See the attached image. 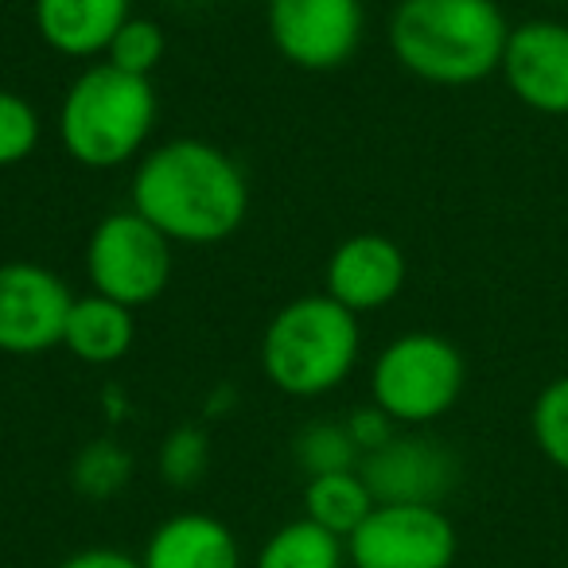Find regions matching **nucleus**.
I'll return each instance as SVG.
<instances>
[{"label":"nucleus","mask_w":568,"mask_h":568,"mask_svg":"<svg viewBox=\"0 0 568 568\" xmlns=\"http://www.w3.org/2000/svg\"><path fill=\"white\" fill-rule=\"evenodd\" d=\"M156 90L105 59L87 63L59 102V144L74 164L90 172L136 164L156 133Z\"/></svg>","instance_id":"obj_3"},{"label":"nucleus","mask_w":568,"mask_h":568,"mask_svg":"<svg viewBox=\"0 0 568 568\" xmlns=\"http://www.w3.org/2000/svg\"><path fill=\"white\" fill-rule=\"evenodd\" d=\"M405 276H409V261L402 245L386 234L363 230L343 237L332 250L324 265V293L355 316H371L402 296Z\"/></svg>","instance_id":"obj_12"},{"label":"nucleus","mask_w":568,"mask_h":568,"mask_svg":"<svg viewBox=\"0 0 568 568\" xmlns=\"http://www.w3.org/2000/svg\"><path fill=\"white\" fill-rule=\"evenodd\" d=\"M172 4H199V0H172Z\"/></svg>","instance_id":"obj_27"},{"label":"nucleus","mask_w":568,"mask_h":568,"mask_svg":"<svg viewBox=\"0 0 568 568\" xmlns=\"http://www.w3.org/2000/svg\"><path fill=\"white\" fill-rule=\"evenodd\" d=\"M74 293L55 268L40 261L0 265V355H48L63 347L67 312Z\"/></svg>","instance_id":"obj_9"},{"label":"nucleus","mask_w":568,"mask_h":568,"mask_svg":"<svg viewBox=\"0 0 568 568\" xmlns=\"http://www.w3.org/2000/svg\"><path fill=\"white\" fill-rule=\"evenodd\" d=\"M386 40L402 71L456 90L498 74L510 20L498 0H397Z\"/></svg>","instance_id":"obj_2"},{"label":"nucleus","mask_w":568,"mask_h":568,"mask_svg":"<svg viewBox=\"0 0 568 568\" xmlns=\"http://www.w3.org/2000/svg\"><path fill=\"white\" fill-rule=\"evenodd\" d=\"M343 425H347L351 440H355V448L363 452V456L378 452L382 444H389L397 433H402V428H397L374 402L363 405V409H355V413H347V417H343Z\"/></svg>","instance_id":"obj_24"},{"label":"nucleus","mask_w":568,"mask_h":568,"mask_svg":"<svg viewBox=\"0 0 568 568\" xmlns=\"http://www.w3.org/2000/svg\"><path fill=\"white\" fill-rule=\"evenodd\" d=\"M129 211L160 230L172 245H219L250 214V183L226 149L203 136H172L136 160Z\"/></svg>","instance_id":"obj_1"},{"label":"nucleus","mask_w":568,"mask_h":568,"mask_svg":"<svg viewBox=\"0 0 568 568\" xmlns=\"http://www.w3.org/2000/svg\"><path fill=\"white\" fill-rule=\"evenodd\" d=\"M358 475L374 503H425L440 506L459 483V459L444 440L425 433H397L378 452L363 456Z\"/></svg>","instance_id":"obj_10"},{"label":"nucleus","mask_w":568,"mask_h":568,"mask_svg":"<svg viewBox=\"0 0 568 568\" xmlns=\"http://www.w3.org/2000/svg\"><path fill=\"white\" fill-rule=\"evenodd\" d=\"M43 141V118L24 94L0 87V168H17L36 156Z\"/></svg>","instance_id":"obj_23"},{"label":"nucleus","mask_w":568,"mask_h":568,"mask_svg":"<svg viewBox=\"0 0 568 568\" xmlns=\"http://www.w3.org/2000/svg\"><path fill=\"white\" fill-rule=\"evenodd\" d=\"M537 4H568V0H537Z\"/></svg>","instance_id":"obj_26"},{"label":"nucleus","mask_w":568,"mask_h":568,"mask_svg":"<svg viewBox=\"0 0 568 568\" xmlns=\"http://www.w3.org/2000/svg\"><path fill=\"white\" fill-rule=\"evenodd\" d=\"M510 94L545 118H568V24L565 20H521L498 67Z\"/></svg>","instance_id":"obj_11"},{"label":"nucleus","mask_w":568,"mask_h":568,"mask_svg":"<svg viewBox=\"0 0 568 568\" xmlns=\"http://www.w3.org/2000/svg\"><path fill=\"white\" fill-rule=\"evenodd\" d=\"M156 471L168 487L187 490L195 483H203V475L211 471V436L199 425H180L164 436L156 456Z\"/></svg>","instance_id":"obj_22"},{"label":"nucleus","mask_w":568,"mask_h":568,"mask_svg":"<svg viewBox=\"0 0 568 568\" xmlns=\"http://www.w3.org/2000/svg\"><path fill=\"white\" fill-rule=\"evenodd\" d=\"M129 17L133 0H32L43 48L74 63H98Z\"/></svg>","instance_id":"obj_13"},{"label":"nucleus","mask_w":568,"mask_h":568,"mask_svg":"<svg viewBox=\"0 0 568 568\" xmlns=\"http://www.w3.org/2000/svg\"><path fill=\"white\" fill-rule=\"evenodd\" d=\"M265 28L284 63L312 74L347 67L366 40L363 0H265Z\"/></svg>","instance_id":"obj_8"},{"label":"nucleus","mask_w":568,"mask_h":568,"mask_svg":"<svg viewBox=\"0 0 568 568\" xmlns=\"http://www.w3.org/2000/svg\"><path fill=\"white\" fill-rule=\"evenodd\" d=\"M172 250L175 245L136 211L105 214L90 230L87 253H82L90 293L105 296L129 312L149 308L164 296L168 281H172Z\"/></svg>","instance_id":"obj_6"},{"label":"nucleus","mask_w":568,"mask_h":568,"mask_svg":"<svg viewBox=\"0 0 568 568\" xmlns=\"http://www.w3.org/2000/svg\"><path fill=\"white\" fill-rule=\"evenodd\" d=\"M293 459L308 479H316V475L332 471H355L363 464V452L355 448L343 420H312L296 433Z\"/></svg>","instance_id":"obj_18"},{"label":"nucleus","mask_w":568,"mask_h":568,"mask_svg":"<svg viewBox=\"0 0 568 568\" xmlns=\"http://www.w3.org/2000/svg\"><path fill=\"white\" fill-rule=\"evenodd\" d=\"M144 568H242V545L222 518L183 510L164 518L141 549Z\"/></svg>","instance_id":"obj_14"},{"label":"nucleus","mask_w":568,"mask_h":568,"mask_svg":"<svg viewBox=\"0 0 568 568\" xmlns=\"http://www.w3.org/2000/svg\"><path fill=\"white\" fill-rule=\"evenodd\" d=\"M129 479H133V456L113 440L87 444L71 464V487L82 498H94V503L121 495L129 487Z\"/></svg>","instance_id":"obj_19"},{"label":"nucleus","mask_w":568,"mask_h":568,"mask_svg":"<svg viewBox=\"0 0 568 568\" xmlns=\"http://www.w3.org/2000/svg\"><path fill=\"white\" fill-rule=\"evenodd\" d=\"M253 568H347V541L316 521L293 518L261 541Z\"/></svg>","instance_id":"obj_17"},{"label":"nucleus","mask_w":568,"mask_h":568,"mask_svg":"<svg viewBox=\"0 0 568 568\" xmlns=\"http://www.w3.org/2000/svg\"><path fill=\"white\" fill-rule=\"evenodd\" d=\"M467 386V363L448 335L405 332L371 366V402L397 428H425L448 417Z\"/></svg>","instance_id":"obj_5"},{"label":"nucleus","mask_w":568,"mask_h":568,"mask_svg":"<svg viewBox=\"0 0 568 568\" xmlns=\"http://www.w3.org/2000/svg\"><path fill=\"white\" fill-rule=\"evenodd\" d=\"M456 552V521L425 503H378L347 537L351 568H452Z\"/></svg>","instance_id":"obj_7"},{"label":"nucleus","mask_w":568,"mask_h":568,"mask_svg":"<svg viewBox=\"0 0 568 568\" xmlns=\"http://www.w3.org/2000/svg\"><path fill=\"white\" fill-rule=\"evenodd\" d=\"M168 55V36L164 28L156 24V20L149 17H129L125 24H121V32L113 36V43L105 48V63L118 67V71L125 74H136V79H152V71H156L160 63H164Z\"/></svg>","instance_id":"obj_20"},{"label":"nucleus","mask_w":568,"mask_h":568,"mask_svg":"<svg viewBox=\"0 0 568 568\" xmlns=\"http://www.w3.org/2000/svg\"><path fill=\"white\" fill-rule=\"evenodd\" d=\"M363 358V327L327 293L281 304L261 332V374L284 397L312 402L355 374Z\"/></svg>","instance_id":"obj_4"},{"label":"nucleus","mask_w":568,"mask_h":568,"mask_svg":"<svg viewBox=\"0 0 568 568\" xmlns=\"http://www.w3.org/2000/svg\"><path fill=\"white\" fill-rule=\"evenodd\" d=\"M529 433L545 459L557 471H568V374L541 386L529 409Z\"/></svg>","instance_id":"obj_21"},{"label":"nucleus","mask_w":568,"mask_h":568,"mask_svg":"<svg viewBox=\"0 0 568 568\" xmlns=\"http://www.w3.org/2000/svg\"><path fill=\"white\" fill-rule=\"evenodd\" d=\"M374 495L366 487V479L355 471H332V475H316L304 487V518L324 526L327 534L343 537L347 541L358 526L366 521V514L374 510Z\"/></svg>","instance_id":"obj_16"},{"label":"nucleus","mask_w":568,"mask_h":568,"mask_svg":"<svg viewBox=\"0 0 568 568\" xmlns=\"http://www.w3.org/2000/svg\"><path fill=\"white\" fill-rule=\"evenodd\" d=\"M136 320L129 308L98 293L74 296L63 327V351L87 366H113L133 351Z\"/></svg>","instance_id":"obj_15"},{"label":"nucleus","mask_w":568,"mask_h":568,"mask_svg":"<svg viewBox=\"0 0 568 568\" xmlns=\"http://www.w3.org/2000/svg\"><path fill=\"white\" fill-rule=\"evenodd\" d=\"M55 568H144V565L133 552L110 549V545H90V549H79L67 560H59Z\"/></svg>","instance_id":"obj_25"}]
</instances>
